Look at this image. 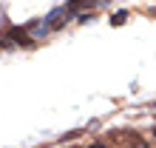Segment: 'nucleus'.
I'll use <instances>...</instances> for the list:
<instances>
[{
    "mask_svg": "<svg viewBox=\"0 0 156 148\" xmlns=\"http://www.w3.org/2000/svg\"><path fill=\"white\" fill-rule=\"evenodd\" d=\"M6 37H9L14 46H23V49H34V46H37V40H34V37L26 31V26H23V29H20V26H9Z\"/></svg>",
    "mask_w": 156,
    "mask_h": 148,
    "instance_id": "nucleus-1",
    "label": "nucleus"
},
{
    "mask_svg": "<svg viewBox=\"0 0 156 148\" xmlns=\"http://www.w3.org/2000/svg\"><path fill=\"white\" fill-rule=\"evenodd\" d=\"M71 17H74V14H71L66 6H54L51 12L45 14V20L51 23V29H54V31H60V29H66V23L71 20Z\"/></svg>",
    "mask_w": 156,
    "mask_h": 148,
    "instance_id": "nucleus-2",
    "label": "nucleus"
},
{
    "mask_svg": "<svg viewBox=\"0 0 156 148\" xmlns=\"http://www.w3.org/2000/svg\"><path fill=\"white\" fill-rule=\"evenodd\" d=\"M26 31H29L34 40H45L48 34H54V29H51V23L45 20V17H40V20H31V23H26Z\"/></svg>",
    "mask_w": 156,
    "mask_h": 148,
    "instance_id": "nucleus-3",
    "label": "nucleus"
},
{
    "mask_svg": "<svg viewBox=\"0 0 156 148\" xmlns=\"http://www.w3.org/2000/svg\"><path fill=\"white\" fill-rule=\"evenodd\" d=\"M97 6H99V0H68V3H66V9H68L74 17H77L80 12H94Z\"/></svg>",
    "mask_w": 156,
    "mask_h": 148,
    "instance_id": "nucleus-4",
    "label": "nucleus"
},
{
    "mask_svg": "<svg viewBox=\"0 0 156 148\" xmlns=\"http://www.w3.org/2000/svg\"><path fill=\"white\" fill-rule=\"evenodd\" d=\"M128 14H131V12H128V9H119V12H114L111 17H108V23H111V26H116V29H119V26H125Z\"/></svg>",
    "mask_w": 156,
    "mask_h": 148,
    "instance_id": "nucleus-5",
    "label": "nucleus"
},
{
    "mask_svg": "<svg viewBox=\"0 0 156 148\" xmlns=\"http://www.w3.org/2000/svg\"><path fill=\"white\" fill-rule=\"evenodd\" d=\"M94 20V12H80L77 14V23H91Z\"/></svg>",
    "mask_w": 156,
    "mask_h": 148,
    "instance_id": "nucleus-6",
    "label": "nucleus"
},
{
    "mask_svg": "<svg viewBox=\"0 0 156 148\" xmlns=\"http://www.w3.org/2000/svg\"><path fill=\"white\" fill-rule=\"evenodd\" d=\"M102 3H111V0H99V6H102Z\"/></svg>",
    "mask_w": 156,
    "mask_h": 148,
    "instance_id": "nucleus-7",
    "label": "nucleus"
}]
</instances>
